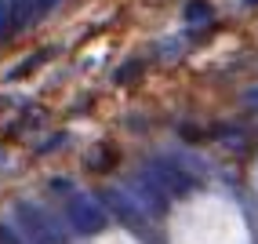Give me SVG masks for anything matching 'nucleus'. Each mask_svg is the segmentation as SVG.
Here are the masks:
<instances>
[{"mask_svg": "<svg viewBox=\"0 0 258 244\" xmlns=\"http://www.w3.org/2000/svg\"><path fill=\"white\" fill-rule=\"evenodd\" d=\"M66 219H70V226L77 233H98L102 226H106V215H102V208L88 197H73V201H66Z\"/></svg>", "mask_w": 258, "mask_h": 244, "instance_id": "nucleus-2", "label": "nucleus"}, {"mask_svg": "<svg viewBox=\"0 0 258 244\" xmlns=\"http://www.w3.org/2000/svg\"><path fill=\"white\" fill-rule=\"evenodd\" d=\"M15 230H19L29 244H62L66 233H62V222L44 212L37 204H15Z\"/></svg>", "mask_w": 258, "mask_h": 244, "instance_id": "nucleus-1", "label": "nucleus"}, {"mask_svg": "<svg viewBox=\"0 0 258 244\" xmlns=\"http://www.w3.org/2000/svg\"><path fill=\"white\" fill-rule=\"evenodd\" d=\"M0 244H19V237H15L11 230H4V226H0Z\"/></svg>", "mask_w": 258, "mask_h": 244, "instance_id": "nucleus-3", "label": "nucleus"}, {"mask_svg": "<svg viewBox=\"0 0 258 244\" xmlns=\"http://www.w3.org/2000/svg\"><path fill=\"white\" fill-rule=\"evenodd\" d=\"M247 102H251V106H258V88H254V91H247Z\"/></svg>", "mask_w": 258, "mask_h": 244, "instance_id": "nucleus-4", "label": "nucleus"}]
</instances>
